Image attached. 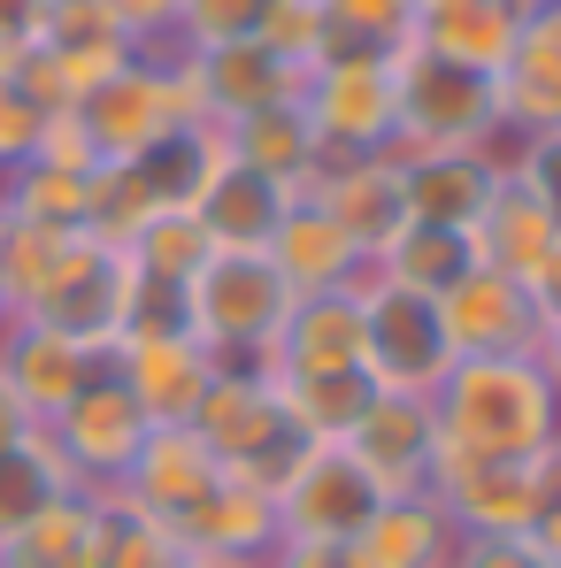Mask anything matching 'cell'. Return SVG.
<instances>
[{
	"instance_id": "9c48e42d",
	"label": "cell",
	"mask_w": 561,
	"mask_h": 568,
	"mask_svg": "<svg viewBox=\"0 0 561 568\" xmlns=\"http://www.w3.org/2000/svg\"><path fill=\"white\" fill-rule=\"evenodd\" d=\"M454 530H531L547 515V499L561 491V446L554 454H531V462H484V454H447L431 462V484H423Z\"/></svg>"
},
{
	"instance_id": "7a4b0ae2",
	"label": "cell",
	"mask_w": 561,
	"mask_h": 568,
	"mask_svg": "<svg viewBox=\"0 0 561 568\" xmlns=\"http://www.w3.org/2000/svg\"><path fill=\"white\" fill-rule=\"evenodd\" d=\"M292 300L300 292L278 277L270 254L216 246L186 277V323H192V338L216 354V369H278V338H284Z\"/></svg>"
},
{
	"instance_id": "ee69618b",
	"label": "cell",
	"mask_w": 561,
	"mask_h": 568,
	"mask_svg": "<svg viewBox=\"0 0 561 568\" xmlns=\"http://www.w3.org/2000/svg\"><path fill=\"white\" fill-rule=\"evenodd\" d=\"M39 438V415L16 399V384L0 377V454H16V446H31Z\"/></svg>"
},
{
	"instance_id": "d4e9b609",
	"label": "cell",
	"mask_w": 561,
	"mask_h": 568,
	"mask_svg": "<svg viewBox=\"0 0 561 568\" xmlns=\"http://www.w3.org/2000/svg\"><path fill=\"white\" fill-rule=\"evenodd\" d=\"M523 16H531V0H447V8H431L415 23V47L439 54V62H462V70H484L492 78L508 62V47H515Z\"/></svg>"
},
{
	"instance_id": "5b68a950",
	"label": "cell",
	"mask_w": 561,
	"mask_h": 568,
	"mask_svg": "<svg viewBox=\"0 0 561 568\" xmlns=\"http://www.w3.org/2000/svg\"><path fill=\"white\" fill-rule=\"evenodd\" d=\"M300 115L331 154H392L400 139V62L370 47H331L323 62H308L300 78Z\"/></svg>"
},
{
	"instance_id": "ac0fdd59",
	"label": "cell",
	"mask_w": 561,
	"mask_h": 568,
	"mask_svg": "<svg viewBox=\"0 0 561 568\" xmlns=\"http://www.w3.org/2000/svg\"><path fill=\"white\" fill-rule=\"evenodd\" d=\"M492 93H500V123L523 139V131H561V0H531L508 62L492 70Z\"/></svg>"
},
{
	"instance_id": "7bdbcfd3",
	"label": "cell",
	"mask_w": 561,
	"mask_h": 568,
	"mask_svg": "<svg viewBox=\"0 0 561 568\" xmlns=\"http://www.w3.org/2000/svg\"><path fill=\"white\" fill-rule=\"evenodd\" d=\"M270 568H362V561H354V546H331V538H278Z\"/></svg>"
},
{
	"instance_id": "bcb514c9",
	"label": "cell",
	"mask_w": 561,
	"mask_h": 568,
	"mask_svg": "<svg viewBox=\"0 0 561 568\" xmlns=\"http://www.w3.org/2000/svg\"><path fill=\"white\" fill-rule=\"evenodd\" d=\"M531 538H539V554H547V561L561 568V491H554V499H547V515L531 523Z\"/></svg>"
},
{
	"instance_id": "2e32d148",
	"label": "cell",
	"mask_w": 561,
	"mask_h": 568,
	"mask_svg": "<svg viewBox=\"0 0 561 568\" xmlns=\"http://www.w3.org/2000/svg\"><path fill=\"white\" fill-rule=\"evenodd\" d=\"M339 446L400 499V491H423V484H431L439 415H431V399H415V392H377L370 407H362V423H354Z\"/></svg>"
},
{
	"instance_id": "60d3db41",
	"label": "cell",
	"mask_w": 561,
	"mask_h": 568,
	"mask_svg": "<svg viewBox=\"0 0 561 568\" xmlns=\"http://www.w3.org/2000/svg\"><path fill=\"white\" fill-rule=\"evenodd\" d=\"M139 47H170L178 39V16H186V0H100Z\"/></svg>"
},
{
	"instance_id": "74e56055",
	"label": "cell",
	"mask_w": 561,
	"mask_h": 568,
	"mask_svg": "<svg viewBox=\"0 0 561 568\" xmlns=\"http://www.w3.org/2000/svg\"><path fill=\"white\" fill-rule=\"evenodd\" d=\"M47 123H54V108L31 93L16 70H0V178L23 170V162L47 146Z\"/></svg>"
},
{
	"instance_id": "f1b7e54d",
	"label": "cell",
	"mask_w": 561,
	"mask_h": 568,
	"mask_svg": "<svg viewBox=\"0 0 561 568\" xmlns=\"http://www.w3.org/2000/svg\"><path fill=\"white\" fill-rule=\"evenodd\" d=\"M223 139H231V162H247V170H262V178H278V185H292V192H308V178L323 170V146H315L300 100H278V108H262V115L223 123Z\"/></svg>"
},
{
	"instance_id": "d590c367",
	"label": "cell",
	"mask_w": 561,
	"mask_h": 568,
	"mask_svg": "<svg viewBox=\"0 0 561 568\" xmlns=\"http://www.w3.org/2000/svg\"><path fill=\"white\" fill-rule=\"evenodd\" d=\"M323 31H331V47L400 54L415 39V0H323Z\"/></svg>"
},
{
	"instance_id": "c3c4849f",
	"label": "cell",
	"mask_w": 561,
	"mask_h": 568,
	"mask_svg": "<svg viewBox=\"0 0 561 568\" xmlns=\"http://www.w3.org/2000/svg\"><path fill=\"white\" fill-rule=\"evenodd\" d=\"M539 369H547V384L561 392V323H547V338H539Z\"/></svg>"
},
{
	"instance_id": "30bf717a",
	"label": "cell",
	"mask_w": 561,
	"mask_h": 568,
	"mask_svg": "<svg viewBox=\"0 0 561 568\" xmlns=\"http://www.w3.org/2000/svg\"><path fill=\"white\" fill-rule=\"evenodd\" d=\"M147 407L123 392V377L116 369H100L54 423H47V446L62 454V469L78 476V491H116L123 484V469L139 462V446H147Z\"/></svg>"
},
{
	"instance_id": "4dcf8cb0",
	"label": "cell",
	"mask_w": 561,
	"mask_h": 568,
	"mask_svg": "<svg viewBox=\"0 0 561 568\" xmlns=\"http://www.w3.org/2000/svg\"><path fill=\"white\" fill-rule=\"evenodd\" d=\"M484 262V246H477V231H447V223H400V239L377 254V270L392 284H408V292H454Z\"/></svg>"
},
{
	"instance_id": "277c9868",
	"label": "cell",
	"mask_w": 561,
	"mask_h": 568,
	"mask_svg": "<svg viewBox=\"0 0 561 568\" xmlns=\"http://www.w3.org/2000/svg\"><path fill=\"white\" fill-rule=\"evenodd\" d=\"M70 115H78L86 146H93V162L116 170V162H139L147 146L178 139L192 115H200V93H192V70H186L178 47H147V54L123 62L108 85H93Z\"/></svg>"
},
{
	"instance_id": "e0dca14e",
	"label": "cell",
	"mask_w": 561,
	"mask_h": 568,
	"mask_svg": "<svg viewBox=\"0 0 561 568\" xmlns=\"http://www.w3.org/2000/svg\"><path fill=\"white\" fill-rule=\"evenodd\" d=\"M216 484H223V462L200 446V430H192V423H178V430H147V446H139V462L123 469L116 499L178 530V523H186Z\"/></svg>"
},
{
	"instance_id": "7c38bea8",
	"label": "cell",
	"mask_w": 561,
	"mask_h": 568,
	"mask_svg": "<svg viewBox=\"0 0 561 568\" xmlns=\"http://www.w3.org/2000/svg\"><path fill=\"white\" fill-rule=\"evenodd\" d=\"M439 323H447V346L454 362H484V354H539L547 338V315L531 300V284L477 262L454 292H439Z\"/></svg>"
},
{
	"instance_id": "4316f807",
	"label": "cell",
	"mask_w": 561,
	"mask_h": 568,
	"mask_svg": "<svg viewBox=\"0 0 561 568\" xmlns=\"http://www.w3.org/2000/svg\"><path fill=\"white\" fill-rule=\"evenodd\" d=\"M0 568H100V491H62L16 538H0Z\"/></svg>"
},
{
	"instance_id": "6da1fadb",
	"label": "cell",
	"mask_w": 561,
	"mask_h": 568,
	"mask_svg": "<svg viewBox=\"0 0 561 568\" xmlns=\"http://www.w3.org/2000/svg\"><path fill=\"white\" fill-rule=\"evenodd\" d=\"M439 446L447 454H484V462H531L561 446V392L547 384L539 354H484L454 362L431 392Z\"/></svg>"
},
{
	"instance_id": "5bb4252c",
	"label": "cell",
	"mask_w": 561,
	"mask_h": 568,
	"mask_svg": "<svg viewBox=\"0 0 561 568\" xmlns=\"http://www.w3.org/2000/svg\"><path fill=\"white\" fill-rule=\"evenodd\" d=\"M308 200L354 239V254L377 262L400 223H408V200H400V162L392 154H331L315 178H308Z\"/></svg>"
},
{
	"instance_id": "f907efd6",
	"label": "cell",
	"mask_w": 561,
	"mask_h": 568,
	"mask_svg": "<svg viewBox=\"0 0 561 568\" xmlns=\"http://www.w3.org/2000/svg\"><path fill=\"white\" fill-rule=\"evenodd\" d=\"M8 315H16V307H8V292H0V323H8Z\"/></svg>"
},
{
	"instance_id": "83f0119b",
	"label": "cell",
	"mask_w": 561,
	"mask_h": 568,
	"mask_svg": "<svg viewBox=\"0 0 561 568\" xmlns=\"http://www.w3.org/2000/svg\"><path fill=\"white\" fill-rule=\"evenodd\" d=\"M278 369H362V300L354 292L292 300L278 338Z\"/></svg>"
},
{
	"instance_id": "8d00e7d4",
	"label": "cell",
	"mask_w": 561,
	"mask_h": 568,
	"mask_svg": "<svg viewBox=\"0 0 561 568\" xmlns=\"http://www.w3.org/2000/svg\"><path fill=\"white\" fill-rule=\"evenodd\" d=\"M270 23V0H186L178 16V54H208V47H231V39H262Z\"/></svg>"
},
{
	"instance_id": "e575fe53",
	"label": "cell",
	"mask_w": 561,
	"mask_h": 568,
	"mask_svg": "<svg viewBox=\"0 0 561 568\" xmlns=\"http://www.w3.org/2000/svg\"><path fill=\"white\" fill-rule=\"evenodd\" d=\"M123 254H131V270L139 277H162V284H186L216 246H208V231L192 223V207H170V215H147L131 239H116Z\"/></svg>"
},
{
	"instance_id": "681fc988",
	"label": "cell",
	"mask_w": 561,
	"mask_h": 568,
	"mask_svg": "<svg viewBox=\"0 0 561 568\" xmlns=\"http://www.w3.org/2000/svg\"><path fill=\"white\" fill-rule=\"evenodd\" d=\"M431 8H447V0H415V23H423V16H431Z\"/></svg>"
},
{
	"instance_id": "d6986e66",
	"label": "cell",
	"mask_w": 561,
	"mask_h": 568,
	"mask_svg": "<svg viewBox=\"0 0 561 568\" xmlns=\"http://www.w3.org/2000/svg\"><path fill=\"white\" fill-rule=\"evenodd\" d=\"M400 162V200L408 223H447V231H477V215L500 192V162L477 146H431V154H392Z\"/></svg>"
},
{
	"instance_id": "8992f818",
	"label": "cell",
	"mask_w": 561,
	"mask_h": 568,
	"mask_svg": "<svg viewBox=\"0 0 561 568\" xmlns=\"http://www.w3.org/2000/svg\"><path fill=\"white\" fill-rule=\"evenodd\" d=\"M354 300H362V369L377 377V392H415V399H431V392L447 384V369H454L439 300L392 284L377 262L362 270Z\"/></svg>"
},
{
	"instance_id": "ab89813d",
	"label": "cell",
	"mask_w": 561,
	"mask_h": 568,
	"mask_svg": "<svg viewBox=\"0 0 561 568\" xmlns=\"http://www.w3.org/2000/svg\"><path fill=\"white\" fill-rule=\"evenodd\" d=\"M447 568H554V561L539 554L531 530H469V538H454Z\"/></svg>"
},
{
	"instance_id": "8fae6325",
	"label": "cell",
	"mask_w": 561,
	"mask_h": 568,
	"mask_svg": "<svg viewBox=\"0 0 561 568\" xmlns=\"http://www.w3.org/2000/svg\"><path fill=\"white\" fill-rule=\"evenodd\" d=\"M392 491L377 484L339 438H323V446H308V462L284 476L278 491V538H331V546H354L362 538V523H370L377 507H384Z\"/></svg>"
},
{
	"instance_id": "7dc6e473",
	"label": "cell",
	"mask_w": 561,
	"mask_h": 568,
	"mask_svg": "<svg viewBox=\"0 0 561 568\" xmlns=\"http://www.w3.org/2000/svg\"><path fill=\"white\" fill-rule=\"evenodd\" d=\"M186 568H270V554H186Z\"/></svg>"
},
{
	"instance_id": "cb8c5ba5",
	"label": "cell",
	"mask_w": 561,
	"mask_h": 568,
	"mask_svg": "<svg viewBox=\"0 0 561 568\" xmlns=\"http://www.w3.org/2000/svg\"><path fill=\"white\" fill-rule=\"evenodd\" d=\"M454 515L431 499V491H400V499H384L370 523H362V538H354V561L362 568H447L454 561Z\"/></svg>"
},
{
	"instance_id": "ba28073f",
	"label": "cell",
	"mask_w": 561,
	"mask_h": 568,
	"mask_svg": "<svg viewBox=\"0 0 561 568\" xmlns=\"http://www.w3.org/2000/svg\"><path fill=\"white\" fill-rule=\"evenodd\" d=\"M131 292H139L131 254H123L116 239H100V231H78L70 254H62V270L47 277V292H39L23 315L47 323V331H62V338H78V346L116 354V338H123V323H131Z\"/></svg>"
},
{
	"instance_id": "4fadbf2b",
	"label": "cell",
	"mask_w": 561,
	"mask_h": 568,
	"mask_svg": "<svg viewBox=\"0 0 561 568\" xmlns=\"http://www.w3.org/2000/svg\"><path fill=\"white\" fill-rule=\"evenodd\" d=\"M108 369L123 377V392L147 407L154 430H178L200 415L208 384H216V354L192 338V331H162V338H116Z\"/></svg>"
},
{
	"instance_id": "44dd1931",
	"label": "cell",
	"mask_w": 561,
	"mask_h": 568,
	"mask_svg": "<svg viewBox=\"0 0 561 568\" xmlns=\"http://www.w3.org/2000/svg\"><path fill=\"white\" fill-rule=\"evenodd\" d=\"M186 70H192V93H200V115H216V123H239V115L278 108V100H300V78H308V70L278 62L262 39H231V47L186 54Z\"/></svg>"
},
{
	"instance_id": "484cf974",
	"label": "cell",
	"mask_w": 561,
	"mask_h": 568,
	"mask_svg": "<svg viewBox=\"0 0 561 568\" xmlns=\"http://www.w3.org/2000/svg\"><path fill=\"white\" fill-rule=\"evenodd\" d=\"M178 538H186V554H270L278 546V499L223 469V484L178 523Z\"/></svg>"
},
{
	"instance_id": "9a60e30c",
	"label": "cell",
	"mask_w": 561,
	"mask_h": 568,
	"mask_svg": "<svg viewBox=\"0 0 561 568\" xmlns=\"http://www.w3.org/2000/svg\"><path fill=\"white\" fill-rule=\"evenodd\" d=\"M100 369H108L100 346H78V338H62V331L31 323V315H8V323H0V377L16 384V399L39 415V430H47Z\"/></svg>"
},
{
	"instance_id": "f35d334b",
	"label": "cell",
	"mask_w": 561,
	"mask_h": 568,
	"mask_svg": "<svg viewBox=\"0 0 561 568\" xmlns=\"http://www.w3.org/2000/svg\"><path fill=\"white\" fill-rule=\"evenodd\" d=\"M500 178L523 185L561 223V131H523V139L508 146V170H500Z\"/></svg>"
},
{
	"instance_id": "3957f363",
	"label": "cell",
	"mask_w": 561,
	"mask_h": 568,
	"mask_svg": "<svg viewBox=\"0 0 561 568\" xmlns=\"http://www.w3.org/2000/svg\"><path fill=\"white\" fill-rule=\"evenodd\" d=\"M192 430H200V446H208L223 469L247 476V484L270 491V499L284 491V476L308 462V446H323V438H308V423L292 415L278 369H216L200 415H192Z\"/></svg>"
},
{
	"instance_id": "ffe728a7",
	"label": "cell",
	"mask_w": 561,
	"mask_h": 568,
	"mask_svg": "<svg viewBox=\"0 0 561 568\" xmlns=\"http://www.w3.org/2000/svg\"><path fill=\"white\" fill-rule=\"evenodd\" d=\"M300 192L278 185V178H262V170H247V162H216L208 170V185L192 192V223L208 231V246H239V254H270V239H278L284 207H292Z\"/></svg>"
},
{
	"instance_id": "f6af8a7d",
	"label": "cell",
	"mask_w": 561,
	"mask_h": 568,
	"mask_svg": "<svg viewBox=\"0 0 561 568\" xmlns=\"http://www.w3.org/2000/svg\"><path fill=\"white\" fill-rule=\"evenodd\" d=\"M531 300H539V315H547V323H561V246H554V262L531 277Z\"/></svg>"
},
{
	"instance_id": "836d02e7",
	"label": "cell",
	"mask_w": 561,
	"mask_h": 568,
	"mask_svg": "<svg viewBox=\"0 0 561 568\" xmlns=\"http://www.w3.org/2000/svg\"><path fill=\"white\" fill-rule=\"evenodd\" d=\"M100 568H186V538L116 491H100Z\"/></svg>"
},
{
	"instance_id": "52a82bcc",
	"label": "cell",
	"mask_w": 561,
	"mask_h": 568,
	"mask_svg": "<svg viewBox=\"0 0 561 568\" xmlns=\"http://www.w3.org/2000/svg\"><path fill=\"white\" fill-rule=\"evenodd\" d=\"M392 62H400V139H392V154H431V146H477V154H492V139L508 123H500V93H492L484 70L439 62L415 39Z\"/></svg>"
},
{
	"instance_id": "603a6c76",
	"label": "cell",
	"mask_w": 561,
	"mask_h": 568,
	"mask_svg": "<svg viewBox=\"0 0 561 568\" xmlns=\"http://www.w3.org/2000/svg\"><path fill=\"white\" fill-rule=\"evenodd\" d=\"M0 215L39 223V231H93V215H100V162H54V154H31L23 170L0 178Z\"/></svg>"
},
{
	"instance_id": "f546056e",
	"label": "cell",
	"mask_w": 561,
	"mask_h": 568,
	"mask_svg": "<svg viewBox=\"0 0 561 568\" xmlns=\"http://www.w3.org/2000/svg\"><path fill=\"white\" fill-rule=\"evenodd\" d=\"M477 246H484V262L492 270H508V277H539L547 262H554V246H561V223L531 200L523 185H508L500 178V192H492V207L477 215Z\"/></svg>"
},
{
	"instance_id": "b9f144b4",
	"label": "cell",
	"mask_w": 561,
	"mask_h": 568,
	"mask_svg": "<svg viewBox=\"0 0 561 568\" xmlns=\"http://www.w3.org/2000/svg\"><path fill=\"white\" fill-rule=\"evenodd\" d=\"M47 8L54 0H0V62H23L47 31Z\"/></svg>"
},
{
	"instance_id": "7402d4cb",
	"label": "cell",
	"mask_w": 561,
	"mask_h": 568,
	"mask_svg": "<svg viewBox=\"0 0 561 568\" xmlns=\"http://www.w3.org/2000/svg\"><path fill=\"white\" fill-rule=\"evenodd\" d=\"M270 262H278V277L300 292V300H315V292H354L362 284V254H354V239L300 192L292 207H284V223H278V239H270Z\"/></svg>"
},
{
	"instance_id": "d6a6232c",
	"label": "cell",
	"mask_w": 561,
	"mask_h": 568,
	"mask_svg": "<svg viewBox=\"0 0 561 568\" xmlns=\"http://www.w3.org/2000/svg\"><path fill=\"white\" fill-rule=\"evenodd\" d=\"M62 491H78V476L62 469V454L47 446V430L16 454H0V538H16L31 515H47Z\"/></svg>"
},
{
	"instance_id": "1f68e13d",
	"label": "cell",
	"mask_w": 561,
	"mask_h": 568,
	"mask_svg": "<svg viewBox=\"0 0 561 568\" xmlns=\"http://www.w3.org/2000/svg\"><path fill=\"white\" fill-rule=\"evenodd\" d=\"M292 415L308 423V438H347L362 423V407L377 399L370 369H278Z\"/></svg>"
}]
</instances>
